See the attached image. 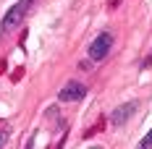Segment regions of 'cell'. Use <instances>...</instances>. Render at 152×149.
<instances>
[{
    "instance_id": "cell-5",
    "label": "cell",
    "mask_w": 152,
    "mask_h": 149,
    "mask_svg": "<svg viewBox=\"0 0 152 149\" xmlns=\"http://www.w3.org/2000/svg\"><path fill=\"white\" fill-rule=\"evenodd\" d=\"M139 147H144V149H150V147H152V128H150V134H147V136H142Z\"/></svg>"
},
{
    "instance_id": "cell-3",
    "label": "cell",
    "mask_w": 152,
    "mask_h": 149,
    "mask_svg": "<svg viewBox=\"0 0 152 149\" xmlns=\"http://www.w3.org/2000/svg\"><path fill=\"white\" fill-rule=\"evenodd\" d=\"M137 110H139V102H137V100L118 105V107L110 113V126H123L129 118H134V113H137Z\"/></svg>"
},
{
    "instance_id": "cell-6",
    "label": "cell",
    "mask_w": 152,
    "mask_h": 149,
    "mask_svg": "<svg viewBox=\"0 0 152 149\" xmlns=\"http://www.w3.org/2000/svg\"><path fill=\"white\" fill-rule=\"evenodd\" d=\"M8 136H11L8 128H0V147H5V144H8Z\"/></svg>"
},
{
    "instance_id": "cell-2",
    "label": "cell",
    "mask_w": 152,
    "mask_h": 149,
    "mask_svg": "<svg viewBox=\"0 0 152 149\" xmlns=\"http://www.w3.org/2000/svg\"><path fill=\"white\" fill-rule=\"evenodd\" d=\"M113 34L110 31H100L94 39L89 42V58L94 60V63H102V60L110 55V50H113Z\"/></svg>"
},
{
    "instance_id": "cell-4",
    "label": "cell",
    "mask_w": 152,
    "mask_h": 149,
    "mask_svg": "<svg viewBox=\"0 0 152 149\" xmlns=\"http://www.w3.org/2000/svg\"><path fill=\"white\" fill-rule=\"evenodd\" d=\"M84 97H87V86L79 84V81H68V84L58 92V100H61V102H79V100H84Z\"/></svg>"
},
{
    "instance_id": "cell-1",
    "label": "cell",
    "mask_w": 152,
    "mask_h": 149,
    "mask_svg": "<svg viewBox=\"0 0 152 149\" xmlns=\"http://www.w3.org/2000/svg\"><path fill=\"white\" fill-rule=\"evenodd\" d=\"M34 3H37V0H16L13 5L5 11L3 21H0V29L5 31V34H8V31H13L16 26H18V24L26 18V13L31 11V5H34Z\"/></svg>"
}]
</instances>
